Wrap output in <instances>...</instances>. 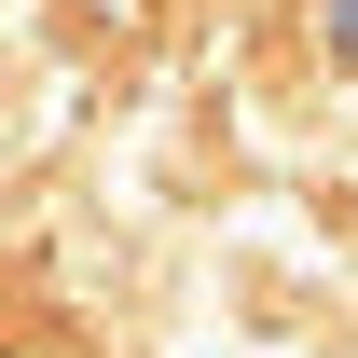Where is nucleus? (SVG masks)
Segmentation results:
<instances>
[{
	"label": "nucleus",
	"instance_id": "1",
	"mask_svg": "<svg viewBox=\"0 0 358 358\" xmlns=\"http://www.w3.org/2000/svg\"><path fill=\"white\" fill-rule=\"evenodd\" d=\"M331 42H345V55H358V0H331Z\"/></svg>",
	"mask_w": 358,
	"mask_h": 358
}]
</instances>
